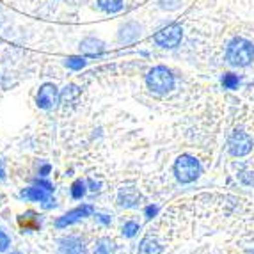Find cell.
Here are the masks:
<instances>
[{"label": "cell", "mask_w": 254, "mask_h": 254, "mask_svg": "<svg viewBox=\"0 0 254 254\" xmlns=\"http://www.w3.org/2000/svg\"><path fill=\"white\" fill-rule=\"evenodd\" d=\"M226 61L235 68H246L254 61V45L246 38H235L226 48Z\"/></svg>", "instance_id": "cell-1"}, {"label": "cell", "mask_w": 254, "mask_h": 254, "mask_svg": "<svg viewBox=\"0 0 254 254\" xmlns=\"http://www.w3.org/2000/svg\"><path fill=\"white\" fill-rule=\"evenodd\" d=\"M146 84L153 93L165 94L174 87V75L165 66H157L146 75Z\"/></svg>", "instance_id": "cell-2"}, {"label": "cell", "mask_w": 254, "mask_h": 254, "mask_svg": "<svg viewBox=\"0 0 254 254\" xmlns=\"http://www.w3.org/2000/svg\"><path fill=\"white\" fill-rule=\"evenodd\" d=\"M201 173L199 162L190 155H182L178 160L174 162V174L182 183H192L197 180Z\"/></svg>", "instance_id": "cell-3"}, {"label": "cell", "mask_w": 254, "mask_h": 254, "mask_svg": "<svg viewBox=\"0 0 254 254\" xmlns=\"http://www.w3.org/2000/svg\"><path fill=\"white\" fill-rule=\"evenodd\" d=\"M182 36H183L182 27H180L178 23H169V25H165L164 29L158 30L153 39H155V43L162 48H174L180 45Z\"/></svg>", "instance_id": "cell-4"}, {"label": "cell", "mask_w": 254, "mask_h": 254, "mask_svg": "<svg viewBox=\"0 0 254 254\" xmlns=\"http://www.w3.org/2000/svg\"><path fill=\"white\" fill-rule=\"evenodd\" d=\"M228 149L233 157H244L253 149V139L244 130H235L229 137Z\"/></svg>", "instance_id": "cell-5"}, {"label": "cell", "mask_w": 254, "mask_h": 254, "mask_svg": "<svg viewBox=\"0 0 254 254\" xmlns=\"http://www.w3.org/2000/svg\"><path fill=\"white\" fill-rule=\"evenodd\" d=\"M59 98H61V94L54 84H45V85H41L36 102H38V105L41 107V109H54V107L59 103Z\"/></svg>", "instance_id": "cell-6"}, {"label": "cell", "mask_w": 254, "mask_h": 254, "mask_svg": "<svg viewBox=\"0 0 254 254\" xmlns=\"http://www.w3.org/2000/svg\"><path fill=\"white\" fill-rule=\"evenodd\" d=\"M91 213H93V206H91V204H84V206L75 208V210L68 212L66 215L61 217V219H57L55 226H57V228H66V226H71V224H75V222H78V220H82L84 217H89Z\"/></svg>", "instance_id": "cell-7"}, {"label": "cell", "mask_w": 254, "mask_h": 254, "mask_svg": "<svg viewBox=\"0 0 254 254\" xmlns=\"http://www.w3.org/2000/svg\"><path fill=\"white\" fill-rule=\"evenodd\" d=\"M140 30H142V27H140L137 21H127V23L121 25V29H119V41L127 43V45L135 43L137 39L140 38Z\"/></svg>", "instance_id": "cell-8"}, {"label": "cell", "mask_w": 254, "mask_h": 254, "mask_svg": "<svg viewBox=\"0 0 254 254\" xmlns=\"http://www.w3.org/2000/svg\"><path fill=\"white\" fill-rule=\"evenodd\" d=\"M80 52L85 55H100L105 52V43L96 38H85L80 41Z\"/></svg>", "instance_id": "cell-9"}, {"label": "cell", "mask_w": 254, "mask_h": 254, "mask_svg": "<svg viewBox=\"0 0 254 254\" xmlns=\"http://www.w3.org/2000/svg\"><path fill=\"white\" fill-rule=\"evenodd\" d=\"M118 201H119V204H121V206L131 208V206H135V204L140 201V195H139V192L133 189V187H128V189H121V190H119Z\"/></svg>", "instance_id": "cell-10"}, {"label": "cell", "mask_w": 254, "mask_h": 254, "mask_svg": "<svg viewBox=\"0 0 254 254\" xmlns=\"http://www.w3.org/2000/svg\"><path fill=\"white\" fill-rule=\"evenodd\" d=\"M48 194L50 192L41 189V187H30V189L21 190L20 195L23 199H29V201H48Z\"/></svg>", "instance_id": "cell-11"}, {"label": "cell", "mask_w": 254, "mask_h": 254, "mask_svg": "<svg viewBox=\"0 0 254 254\" xmlns=\"http://www.w3.org/2000/svg\"><path fill=\"white\" fill-rule=\"evenodd\" d=\"M63 253L64 254H85V247L78 238L71 237V238H66L63 240Z\"/></svg>", "instance_id": "cell-12"}, {"label": "cell", "mask_w": 254, "mask_h": 254, "mask_svg": "<svg viewBox=\"0 0 254 254\" xmlns=\"http://www.w3.org/2000/svg\"><path fill=\"white\" fill-rule=\"evenodd\" d=\"M139 254H162V246L153 237H146L140 242Z\"/></svg>", "instance_id": "cell-13"}, {"label": "cell", "mask_w": 254, "mask_h": 254, "mask_svg": "<svg viewBox=\"0 0 254 254\" xmlns=\"http://www.w3.org/2000/svg\"><path fill=\"white\" fill-rule=\"evenodd\" d=\"M116 246L110 238H100L96 242V247H94V254H114Z\"/></svg>", "instance_id": "cell-14"}, {"label": "cell", "mask_w": 254, "mask_h": 254, "mask_svg": "<svg viewBox=\"0 0 254 254\" xmlns=\"http://www.w3.org/2000/svg\"><path fill=\"white\" fill-rule=\"evenodd\" d=\"M98 5L105 13H118L123 9V0H98Z\"/></svg>", "instance_id": "cell-15"}, {"label": "cell", "mask_w": 254, "mask_h": 254, "mask_svg": "<svg viewBox=\"0 0 254 254\" xmlns=\"http://www.w3.org/2000/svg\"><path fill=\"white\" fill-rule=\"evenodd\" d=\"M78 94H80V91H78V87L76 85H66L63 91V94H61V98H63V102L68 105V103H73L78 98Z\"/></svg>", "instance_id": "cell-16"}, {"label": "cell", "mask_w": 254, "mask_h": 254, "mask_svg": "<svg viewBox=\"0 0 254 254\" xmlns=\"http://www.w3.org/2000/svg\"><path fill=\"white\" fill-rule=\"evenodd\" d=\"M222 85H224L226 89H237L238 85H240V78L235 73H226L222 76Z\"/></svg>", "instance_id": "cell-17"}, {"label": "cell", "mask_w": 254, "mask_h": 254, "mask_svg": "<svg viewBox=\"0 0 254 254\" xmlns=\"http://www.w3.org/2000/svg\"><path fill=\"white\" fill-rule=\"evenodd\" d=\"M84 194H85V182L76 180V182L71 185V197L73 199H80Z\"/></svg>", "instance_id": "cell-18"}, {"label": "cell", "mask_w": 254, "mask_h": 254, "mask_svg": "<svg viewBox=\"0 0 254 254\" xmlns=\"http://www.w3.org/2000/svg\"><path fill=\"white\" fill-rule=\"evenodd\" d=\"M66 66H68L69 69H82L85 66V59L84 57H76V55H73V57H68L66 59Z\"/></svg>", "instance_id": "cell-19"}, {"label": "cell", "mask_w": 254, "mask_h": 254, "mask_svg": "<svg viewBox=\"0 0 254 254\" xmlns=\"http://www.w3.org/2000/svg\"><path fill=\"white\" fill-rule=\"evenodd\" d=\"M158 4L165 11H176L182 5V0H158Z\"/></svg>", "instance_id": "cell-20"}, {"label": "cell", "mask_w": 254, "mask_h": 254, "mask_svg": "<svg viewBox=\"0 0 254 254\" xmlns=\"http://www.w3.org/2000/svg\"><path fill=\"white\" fill-rule=\"evenodd\" d=\"M137 231H139V224H137V222H127V224L123 226V235L128 238L135 237Z\"/></svg>", "instance_id": "cell-21"}, {"label": "cell", "mask_w": 254, "mask_h": 254, "mask_svg": "<svg viewBox=\"0 0 254 254\" xmlns=\"http://www.w3.org/2000/svg\"><path fill=\"white\" fill-rule=\"evenodd\" d=\"M7 247H9V237L0 229V253H4Z\"/></svg>", "instance_id": "cell-22"}, {"label": "cell", "mask_w": 254, "mask_h": 254, "mask_svg": "<svg viewBox=\"0 0 254 254\" xmlns=\"http://www.w3.org/2000/svg\"><path fill=\"white\" fill-rule=\"evenodd\" d=\"M157 212H158V208H157V206H148V208L144 210L146 219H153V217L157 215Z\"/></svg>", "instance_id": "cell-23"}, {"label": "cell", "mask_w": 254, "mask_h": 254, "mask_svg": "<svg viewBox=\"0 0 254 254\" xmlns=\"http://www.w3.org/2000/svg\"><path fill=\"white\" fill-rule=\"evenodd\" d=\"M36 185L41 187V189H45V190H48V192L54 190V189H52V185H50L48 182H39V180H38V182H36Z\"/></svg>", "instance_id": "cell-24"}, {"label": "cell", "mask_w": 254, "mask_h": 254, "mask_svg": "<svg viewBox=\"0 0 254 254\" xmlns=\"http://www.w3.org/2000/svg\"><path fill=\"white\" fill-rule=\"evenodd\" d=\"M87 183H89L91 190H93V192L100 190V187H102V185H100V183H98V182H94V180H89V182H87Z\"/></svg>", "instance_id": "cell-25"}, {"label": "cell", "mask_w": 254, "mask_h": 254, "mask_svg": "<svg viewBox=\"0 0 254 254\" xmlns=\"http://www.w3.org/2000/svg\"><path fill=\"white\" fill-rule=\"evenodd\" d=\"M48 173H50V165H43V169H41V174H43V176H47Z\"/></svg>", "instance_id": "cell-26"}, {"label": "cell", "mask_w": 254, "mask_h": 254, "mask_svg": "<svg viewBox=\"0 0 254 254\" xmlns=\"http://www.w3.org/2000/svg\"><path fill=\"white\" fill-rule=\"evenodd\" d=\"M98 217H100V220H102L103 224H109V222H110V219L107 215H98Z\"/></svg>", "instance_id": "cell-27"}, {"label": "cell", "mask_w": 254, "mask_h": 254, "mask_svg": "<svg viewBox=\"0 0 254 254\" xmlns=\"http://www.w3.org/2000/svg\"><path fill=\"white\" fill-rule=\"evenodd\" d=\"M5 174H4V169H2V165H0V180H4Z\"/></svg>", "instance_id": "cell-28"}]
</instances>
